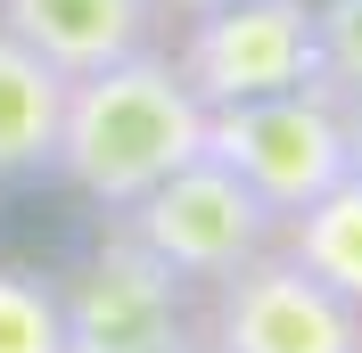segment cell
Instances as JSON below:
<instances>
[{
	"instance_id": "1",
	"label": "cell",
	"mask_w": 362,
	"mask_h": 353,
	"mask_svg": "<svg viewBox=\"0 0 362 353\" xmlns=\"http://www.w3.org/2000/svg\"><path fill=\"white\" fill-rule=\"evenodd\" d=\"M206 156V107L173 74V58L132 49L115 66L66 74V124H58V181L83 189L99 214H124L165 173Z\"/></svg>"
},
{
	"instance_id": "2",
	"label": "cell",
	"mask_w": 362,
	"mask_h": 353,
	"mask_svg": "<svg viewBox=\"0 0 362 353\" xmlns=\"http://www.w3.org/2000/svg\"><path fill=\"white\" fill-rule=\"evenodd\" d=\"M206 156L230 164L272 214H296L338 173H354V156H346V107L329 90H313V83L206 107Z\"/></svg>"
},
{
	"instance_id": "3",
	"label": "cell",
	"mask_w": 362,
	"mask_h": 353,
	"mask_svg": "<svg viewBox=\"0 0 362 353\" xmlns=\"http://www.w3.org/2000/svg\"><path fill=\"white\" fill-rule=\"evenodd\" d=\"M115 222H124L173 280H223L230 263L264 255L272 230H280V214H272L230 164H214V156H189L181 173H165L148 198H132Z\"/></svg>"
},
{
	"instance_id": "4",
	"label": "cell",
	"mask_w": 362,
	"mask_h": 353,
	"mask_svg": "<svg viewBox=\"0 0 362 353\" xmlns=\"http://www.w3.org/2000/svg\"><path fill=\"white\" fill-rule=\"evenodd\" d=\"M206 345L214 353H362V312L338 287H321L313 271L264 246L247 263H230L223 280H206Z\"/></svg>"
},
{
	"instance_id": "5",
	"label": "cell",
	"mask_w": 362,
	"mask_h": 353,
	"mask_svg": "<svg viewBox=\"0 0 362 353\" xmlns=\"http://www.w3.org/2000/svg\"><path fill=\"white\" fill-rule=\"evenodd\" d=\"M58 312H66V353H173L189 337L181 280L124 222H107L99 246L58 280Z\"/></svg>"
},
{
	"instance_id": "6",
	"label": "cell",
	"mask_w": 362,
	"mask_h": 353,
	"mask_svg": "<svg viewBox=\"0 0 362 353\" xmlns=\"http://www.w3.org/2000/svg\"><path fill=\"white\" fill-rule=\"evenodd\" d=\"M173 74L189 83L198 107L305 90L313 83V0H223V8L189 17Z\"/></svg>"
},
{
	"instance_id": "7",
	"label": "cell",
	"mask_w": 362,
	"mask_h": 353,
	"mask_svg": "<svg viewBox=\"0 0 362 353\" xmlns=\"http://www.w3.org/2000/svg\"><path fill=\"white\" fill-rule=\"evenodd\" d=\"M157 17H165L157 0H0V25L25 49H42L58 74H90L148 49Z\"/></svg>"
},
{
	"instance_id": "8",
	"label": "cell",
	"mask_w": 362,
	"mask_h": 353,
	"mask_svg": "<svg viewBox=\"0 0 362 353\" xmlns=\"http://www.w3.org/2000/svg\"><path fill=\"white\" fill-rule=\"evenodd\" d=\"M58 124H66V74L0 25V181L58 173Z\"/></svg>"
},
{
	"instance_id": "9",
	"label": "cell",
	"mask_w": 362,
	"mask_h": 353,
	"mask_svg": "<svg viewBox=\"0 0 362 353\" xmlns=\"http://www.w3.org/2000/svg\"><path fill=\"white\" fill-rule=\"evenodd\" d=\"M272 246L296 255L321 287H338L346 304L362 312V173H338L321 198H305L296 214H280Z\"/></svg>"
},
{
	"instance_id": "10",
	"label": "cell",
	"mask_w": 362,
	"mask_h": 353,
	"mask_svg": "<svg viewBox=\"0 0 362 353\" xmlns=\"http://www.w3.org/2000/svg\"><path fill=\"white\" fill-rule=\"evenodd\" d=\"M0 353H66L58 280H42L25 263H0Z\"/></svg>"
},
{
	"instance_id": "11",
	"label": "cell",
	"mask_w": 362,
	"mask_h": 353,
	"mask_svg": "<svg viewBox=\"0 0 362 353\" xmlns=\"http://www.w3.org/2000/svg\"><path fill=\"white\" fill-rule=\"evenodd\" d=\"M313 90L338 107L362 99V0H313Z\"/></svg>"
},
{
	"instance_id": "12",
	"label": "cell",
	"mask_w": 362,
	"mask_h": 353,
	"mask_svg": "<svg viewBox=\"0 0 362 353\" xmlns=\"http://www.w3.org/2000/svg\"><path fill=\"white\" fill-rule=\"evenodd\" d=\"M346 156H354V173H362V99L346 107Z\"/></svg>"
},
{
	"instance_id": "13",
	"label": "cell",
	"mask_w": 362,
	"mask_h": 353,
	"mask_svg": "<svg viewBox=\"0 0 362 353\" xmlns=\"http://www.w3.org/2000/svg\"><path fill=\"white\" fill-rule=\"evenodd\" d=\"M165 17H206V8H223V0H157Z\"/></svg>"
},
{
	"instance_id": "14",
	"label": "cell",
	"mask_w": 362,
	"mask_h": 353,
	"mask_svg": "<svg viewBox=\"0 0 362 353\" xmlns=\"http://www.w3.org/2000/svg\"><path fill=\"white\" fill-rule=\"evenodd\" d=\"M173 353H214V345H206V337H198V329H189V337H181V345H173Z\"/></svg>"
}]
</instances>
